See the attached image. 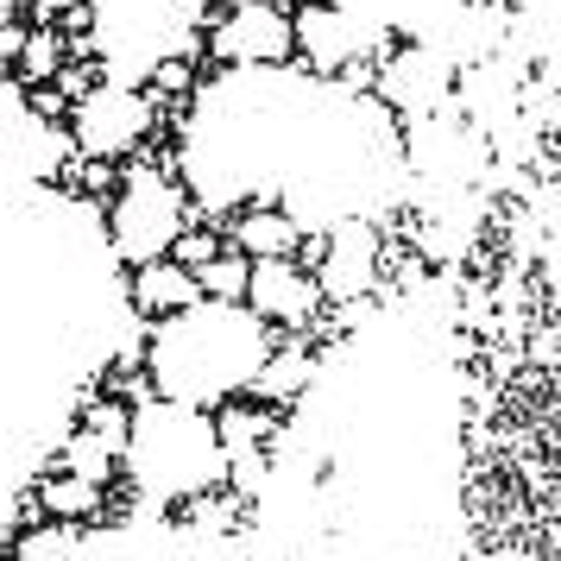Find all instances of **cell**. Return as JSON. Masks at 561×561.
<instances>
[{"label": "cell", "mask_w": 561, "mask_h": 561, "mask_svg": "<svg viewBox=\"0 0 561 561\" xmlns=\"http://www.w3.org/2000/svg\"><path fill=\"white\" fill-rule=\"evenodd\" d=\"M89 57L107 82H146L164 57H196L203 0H89Z\"/></svg>", "instance_id": "obj_1"}, {"label": "cell", "mask_w": 561, "mask_h": 561, "mask_svg": "<svg viewBox=\"0 0 561 561\" xmlns=\"http://www.w3.org/2000/svg\"><path fill=\"white\" fill-rule=\"evenodd\" d=\"M190 228V196L183 183L152 164V158H133L127 171L114 178V208H107V240L114 253L139 265V259H158L171 253V240Z\"/></svg>", "instance_id": "obj_2"}, {"label": "cell", "mask_w": 561, "mask_h": 561, "mask_svg": "<svg viewBox=\"0 0 561 561\" xmlns=\"http://www.w3.org/2000/svg\"><path fill=\"white\" fill-rule=\"evenodd\" d=\"M385 45V26L347 0H309L304 13H290V57H309L316 77H347L366 89V57H379Z\"/></svg>", "instance_id": "obj_3"}, {"label": "cell", "mask_w": 561, "mask_h": 561, "mask_svg": "<svg viewBox=\"0 0 561 561\" xmlns=\"http://www.w3.org/2000/svg\"><path fill=\"white\" fill-rule=\"evenodd\" d=\"M70 107V152L77 158H102V164H114V158L139 152L146 139L158 133V102L139 89V82H89Z\"/></svg>", "instance_id": "obj_4"}, {"label": "cell", "mask_w": 561, "mask_h": 561, "mask_svg": "<svg viewBox=\"0 0 561 561\" xmlns=\"http://www.w3.org/2000/svg\"><path fill=\"white\" fill-rule=\"evenodd\" d=\"M379 102L404 121H423V114H442L448 95H455V57L442 45H385L379 51Z\"/></svg>", "instance_id": "obj_5"}, {"label": "cell", "mask_w": 561, "mask_h": 561, "mask_svg": "<svg viewBox=\"0 0 561 561\" xmlns=\"http://www.w3.org/2000/svg\"><path fill=\"white\" fill-rule=\"evenodd\" d=\"M379 265H385L379 228L366 215H347V221L322 228V259H316L309 278L322 290V304H366L373 284H379Z\"/></svg>", "instance_id": "obj_6"}, {"label": "cell", "mask_w": 561, "mask_h": 561, "mask_svg": "<svg viewBox=\"0 0 561 561\" xmlns=\"http://www.w3.org/2000/svg\"><path fill=\"white\" fill-rule=\"evenodd\" d=\"M208 51L228 70H284L290 64V13L278 0H233L221 26L208 32Z\"/></svg>", "instance_id": "obj_7"}, {"label": "cell", "mask_w": 561, "mask_h": 561, "mask_svg": "<svg viewBox=\"0 0 561 561\" xmlns=\"http://www.w3.org/2000/svg\"><path fill=\"white\" fill-rule=\"evenodd\" d=\"M240 304L253 309L265 329H309L316 309H322V290L297 259H247V290Z\"/></svg>", "instance_id": "obj_8"}, {"label": "cell", "mask_w": 561, "mask_h": 561, "mask_svg": "<svg viewBox=\"0 0 561 561\" xmlns=\"http://www.w3.org/2000/svg\"><path fill=\"white\" fill-rule=\"evenodd\" d=\"M127 297H133V309H139L146 322H164V316L190 309L203 290H196V272H190V265H178L171 253H158V259H139V265H133Z\"/></svg>", "instance_id": "obj_9"}, {"label": "cell", "mask_w": 561, "mask_h": 561, "mask_svg": "<svg viewBox=\"0 0 561 561\" xmlns=\"http://www.w3.org/2000/svg\"><path fill=\"white\" fill-rule=\"evenodd\" d=\"M309 379H316V354H309L304 341H284V347H265L259 354L247 391H253V404L278 410V404H297L309 391Z\"/></svg>", "instance_id": "obj_10"}, {"label": "cell", "mask_w": 561, "mask_h": 561, "mask_svg": "<svg viewBox=\"0 0 561 561\" xmlns=\"http://www.w3.org/2000/svg\"><path fill=\"white\" fill-rule=\"evenodd\" d=\"M228 247H233V253H247V259H297L304 228H297V215H290V208L253 203V208H240V215H233Z\"/></svg>", "instance_id": "obj_11"}, {"label": "cell", "mask_w": 561, "mask_h": 561, "mask_svg": "<svg viewBox=\"0 0 561 561\" xmlns=\"http://www.w3.org/2000/svg\"><path fill=\"white\" fill-rule=\"evenodd\" d=\"M215 448H221V460H233V455H259L265 442H272V410L265 404H228L215 423Z\"/></svg>", "instance_id": "obj_12"}, {"label": "cell", "mask_w": 561, "mask_h": 561, "mask_svg": "<svg viewBox=\"0 0 561 561\" xmlns=\"http://www.w3.org/2000/svg\"><path fill=\"white\" fill-rule=\"evenodd\" d=\"M57 64H64V32H57L51 20L26 26V45L13 51V77L26 82V89H45V82L57 77Z\"/></svg>", "instance_id": "obj_13"}, {"label": "cell", "mask_w": 561, "mask_h": 561, "mask_svg": "<svg viewBox=\"0 0 561 561\" xmlns=\"http://www.w3.org/2000/svg\"><path fill=\"white\" fill-rule=\"evenodd\" d=\"M38 505H45V517L89 524V517L102 511V485H95V480H77V473H64V467H57V480L38 485Z\"/></svg>", "instance_id": "obj_14"}, {"label": "cell", "mask_w": 561, "mask_h": 561, "mask_svg": "<svg viewBox=\"0 0 561 561\" xmlns=\"http://www.w3.org/2000/svg\"><path fill=\"white\" fill-rule=\"evenodd\" d=\"M82 542V524H64V517H45L32 524L20 542H13V561H70Z\"/></svg>", "instance_id": "obj_15"}, {"label": "cell", "mask_w": 561, "mask_h": 561, "mask_svg": "<svg viewBox=\"0 0 561 561\" xmlns=\"http://www.w3.org/2000/svg\"><path fill=\"white\" fill-rule=\"evenodd\" d=\"M57 467H64V473H77V480H95V485H107V480H114V467H121V455L107 448L102 435L77 430L70 442H64V455H57Z\"/></svg>", "instance_id": "obj_16"}, {"label": "cell", "mask_w": 561, "mask_h": 561, "mask_svg": "<svg viewBox=\"0 0 561 561\" xmlns=\"http://www.w3.org/2000/svg\"><path fill=\"white\" fill-rule=\"evenodd\" d=\"M196 290H203V297H215V304H240V290H247V253L215 247V253L196 265Z\"/></svg>", "instance_id": "obj_17"}, {"label": "cell", "mask_w": 561, "mask_h": 561, "mask_svg": "<svg viewBox=\"0 0 561 561\" xmlns=\"http://www.w3.org/2000/svg\"><path fill=\"white\" fill-rule=\"evenodd\" d=\"M77 430L102 435V442L114 448V455H127V435H133V404H127V398H114V391H107V398H89V404H82V423H77Z\"/></svg>", "instance_id": "obj_18"}, {"label": "cell", "mask_w": 561, "mask_h": 561, "mask_svg": "<svg viewBox=\"0 0 561 561\" xmlns=\"http://www.w3.org/2000/svg\"><path fill=\"white\" fill-rule=\"evenodd\" d=\"M38 7V20H64V13H82L89 0H32Z\"/></svg>", "instance_id": "obj_19"}, {"label": "cell", "mask_w": 561, "mask_h": 561, "mask_svg": "<svg viewBox=\"0 0 561 561\" xmlns=\"http://www.w3.org/2000/svg\"><path fill=\"white\" fill-rule=\"evenodd\" d=\"M13 7H20V0H0V13H13Z\"/></svg>", "instance_id": "obj_20"}, {"label": "cell", "mask_w": 561, "mask_h": 561, "mask_svg": "<svg viewBox=\"0 0 561 561\" xmlns=\"http://www.w3.org/2000/svg\"><path fill=\"white\" fill-rule=\"evenodd\" d=\"M0 77H7V64H0Z\"/></svg>", "instance_id": "obj_21"}]
</instances>
